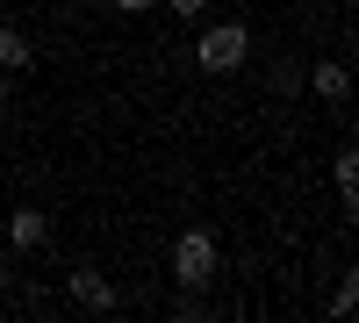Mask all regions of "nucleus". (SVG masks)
Here are the masks:
<instances>
[{
    "instance_id": "f257e3e1",
    "label": "nucleus",
    "mask_w": 359,
    "mask_h": 323,
    "mask_svg": "<svg viewBox=\"0 0 359 323\" xmlns=\"http://www.w3.org/2000/svg\"><path fill=\"white\" fill-rule=\"evenodd\" d=\"M216 266H223V259H216V238H208V230H187V238L172 245V280L194 287V295L216 280Z\"/></svg>"
},
{
    "instance_id": "f03ea898",
    "label": "nucleus",
    "mask_w": 359,
    "mask_h": 323,
    "mask_svg": "<svg viewBox=\"0 0 359 323\" xmlns=\"http://www.w3.org/2000/svg\"><path fill=\"white\" fill-rule=\"evenodd\" d=\"M194 57H201V72H237V65L252 57V36H245L237 22H216V29H201Z\"/></svg>"
},
{
    "instance_id": "7ed1b4c3",
    "label": "nucleus",
    "mask_w": 359,
    "mask_h": 323,
    "mask_svg": "<svg viewBox=\"0 0 359 323\" xmlns=\"http://www.w3.org/2000/svg\"><path fill=\"white\" fill-rule=\"evenodd\" d=\"M65 295L72 302H86V309H115V287L94 273V266H79V273H65Z\"/></svg>"
},
{
    "instance_id": "20e7f679",
    "label": "nucleus",
    "mask_w": 359,
    "mask_h": 323,
    "mask_svg": "<svg viewBox=\"0 0 359 323\" xmlns=\"http://www.w3.org/2000/svg\"><path fill=\"white\" fill-rule=\"evenodd\" d=\"M43 238H50V216H43V209H15V216H8V245H15V252H36Z\"/></svg>"
},
{
    "instance_id": "39448f33",
    "label": "nucleus",
    "mask_w": 359,
    "mask_h": 323,
    "mask_svg": "<svg viewBox=\"0 0 359 323\" xmlns=\"http://www.w3.org/2000/svg\"><path fill=\"white\" fill-rule=\"evenodd\" d=\"M29 65H36V50H29V36H22L15 22H0V72H29Z\"/></svg>"
},
{
    "instance_id": "423d86ee",
    "label": "nucleus",
    "mask_w": 359,
    "mask_h": 323,
    "mask_svg": "<svg viewBox=\"0 0 359 323\" xmlns=\"http://www.w3.org/2000/svg\"><path fill=\"white\" fill-rule=\"evenodd\" d=\"M309 86H316V101H345V86H352V79H345V65H316Z\"/></svg>"
},
{
    "instance_id": "0eeeda50",
    "label": "nucleus",
    "mask_w": 359,
    "mask_h": 323,
    "mask_svg": "<svg viewBox=\"0 0 359 323\" xmlns=\"http://www.w3.org/2000/svg\"><path fill=\"white\" fill-rule=\"evenodd\" d=\"M338 194H345V209H359V158L352 151L338 158Z\"/></svg>"
},
{
    "instance_id": "6e6552de",
    "label": "nucleus",
    "mask_w": 359,
    "mask_h": 323,
    "mask_svg": "<svg viewBox=\"0 0 359 323\" xmlns=\"http://www.w3.org/2000/svg\"><path fill=\"white\" fill-rule=\"evenodd\" d=\"M352 302H359V287H352V280H338V295H331V316H352Z\"/></svg>"
},
{
    "instance_id": "1a4fd4ad",
    "label": "nucleus",
    "mask_w": 359,
    "mask_h": 323,
    "mask_svg": "<svg viewBox=\"0 0 359 323\" xmlns=\"http://www.w3.org/2000/svg\"><path fill=\"white\" fill-rule=\"evenodd\" d=\"M165 8H172V15H201V0H165Z\"/></svg>"
},
{
    "instance_id": "9d476101",
    "label": "nucleus",
    "mask_w": 359,
    "mask_h": 323,
    "mask_svg": "<svg viewBox=\"0 0 359 323\" xmlns=\"http://www.w3.org/2000/svg\"><path fill=\"white\" fill-rule=\"evenodd\" d=\"M115 8H123V15H144V8H151V0H115Z\"/></svg>"
},
{
    "instance_id": "9b49d317",
    "label": "nucleus",
    "mask_w": 359,
    "mask_h": 323,
    "mask_svg": "<svg viewBox=\"0 0 359 323\" xmlns=\"http://www.w3.org/2000/svg\"><path fill=\"white\" fill-rule=\"evenodd\" d=\"M0 295H8V259H0Z\"/></svg>"
},
{
    "instance_id": "f8f14e48",
    "label": "nucleus",
    "mask_w": 359,
    "mask_h": 323,
    "mask_svg": "<svg viewBox=\"0 0 359 323\" xmlns=\"http://www.w3.org/2000/svg\"><path fill=\"white\" fill-rule=\"evenodd\" d=\"M0 101H8V79H0Z\"/></svg>"
}]
</instances>
